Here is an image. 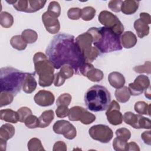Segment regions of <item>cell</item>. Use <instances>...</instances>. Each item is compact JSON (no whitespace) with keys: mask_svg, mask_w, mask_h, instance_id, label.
I'll return each mask as SVG.
<instances>
[{"mask_svg":"<svg viewBox=\"0 0 151 151\" xmlns=\"http://www.w3.org/2000/svg\"><path fill=\"white\" fill-rule=\"evenodd\" d=\"M48 60L55 69L63 65H70L77 74L85 60L77 47L74 37L60 33L55 35L45 51Z\"/></svg>","mask_w":151,"mask_h":151,"instance_id":"obj_1","label":"cell"},{"mask_svg":"<svg viewBox=\"0 0 151 151\" xmlns=\"http://www.w3.org/2000/svg\"><path fill=\"white\" fill-rule=\"evenodd\" d=\"M84 101L87 109L92 111L107 110L111 101V95L104 86L96 84L87 90L84 95Z\"/></svg>","mask_w":151,"mask_h":151,"instance_id":"obj_2","label":"cell"},{"mask_svg":"<svg viewBox=\"0 0 151 151\" xmlns=\"http://www.w3.org/2000/svg\"><path fill=\"white\" fill-rule=\"evenodd\" d=\"M27 73L11 67H2L0 70L1 91H8L15 96L20 92Z\"/></svg>","mask_w":151,"mask_h":151,"instance_id":"obj_3","label":"cell"},{"mask_svg":"<svg viewBox=\"0 0 151 151\" xmlns=\"http://www.w3.org/2000/svg\"><path fill=\"white\" fill-rule=\"evenodd\" d=\"M34 69L38 76V84L42 87L50 86L54 80V67L47 56L42 52L35 53L33 57Z\"/></svg>","mask_w":151,"mask_h":151,"instance_id":"obj_4","label":"cell"},{"mask_svg":"<svg viewBox=\"0 0 151 151\" xmlns=\"http://www.w3.org/2000/svg\"><path fill=\"white\" fill-rule=\"evenodd\" d=\"M100 35L98 40L93 44L102 53H107L122 49L120 35L111 29L102 27L99 28Z\"/></svg>","mask_w":151,"mask_h":151,"instance_id":"obj_5","label":"cell"},{"mask_svg":"<svg viewBox=\"0 0 151 151\" xmlns=\"http://www.w3.org/2000/svg\"><path fill=\"white\" fill-rule=\"evenodd\" d=\"M75 43L86 62L91 63L100 54L98 49L92 47L93 37L87 32L78 35L76 38Z\"/></svg>","mask_w":151,"mask_h":151,"instance_id":"obj_6","label":"cell"},{"mask_svg":"<svg viewBox=\"0 0 151 151\" xmlns=\"http://www.w3.org/2000/svg\"><path fill=\"white\" fill-rule=\"evenodd\" d=\"M98 19L104 27L111 29L120 36L124 31V26L118 17L108 11H101L99 15Z\"/></svg>","mask_w":151,"mask_h":151,"instance_id":"obj_7","label":"cell"},{"mask_svg":"<svg viewBox=\"0 0 151 151\" xmlns=\"http://www.w3.org/2000/svg\"><path fill=\"white\" fill-rule=\"evenodd\" d=\"M90 136L94 140L103 143L109 142L113 137V130L104 124H96L88 130Z\"/></svg>","mask_w":151,"mask_h":151,"instance_id":"obj_8","label":"cell"},{"mask_svg":"<svg viewBox=\"0 0 151 151\" xmlns=\"http://www.w3.org/2000/svg\"><path fill=\"white\" fill-rule=\"evenodd\" d=\"M52 130L55 133L63 134L65 139L72 140L77 136L76 127L68 121L60 120L55 122L52 126Z\"/></svg>","mask_w":151,"mask_h":151,"instance_id":"obj_9","label":"cell"},{"mask_svg":"<svg viewBox=\"0 0 151 151\" xmlns=\"http://www.w3.org/2000/svg\"><path fill=\"white\" fill-rule=\"evenodd\" d=\"M150 86V80L147 76H138L133 83L129 84L128 89L130 95L139 96Z\"/></svg>","mask_w":151,"mask_h":151,"instance_id":"obj_10","label":"cell"},{"mask_svg":"<svg viewBox=\"0 0 151 151\" xmlns=\"http://www.w3.org/2000/svg\"><path fill=\"white\" fill-rule=\"evenodd\" d=\"M120 105L116 100H113L109 104L106 112V115L107 121L111 125L117 126L122 124L123 115L120 111Z\"/></svg>","mask_w":151,"mask_h":151,"instance_id":"obj_11","label":"cell"},{"mask_svg":"<svg viewBox=\"0 0 151 151\" xmlns=\"http://www.w3.org/2000/svg\"><path fill=\"white\" fill-rule=\"evenodd\" d=\"M35 103L41 107H47L52 105L55 100L53 93L50 91L41 90L34 97Z\"/></svg>","mask_w":151,"mask_h":151,"instance_id":"obj_12","label":"cell"},{"mask_svg":"<svg viewBox=\"0 0 151 151\" xmlns=\"http://www.w3.org/2000/svg\"><path fill=\"white\" fill-rule=\"evenodd\" d=\"M42 21L46 30L51 34H57L60 29V24L57 19L51 15L47 11L42 15Z\"/></svg>","mask_w":151,"mask_h":151,"instance_id":"obj_13","label":"cell"},{"mask_svg":"<svg viewBox=\"0 0 151 151\" xmlns=\"http://www.w3.org/2000/svg\"><path fill=\"white\" fill-rule=\"evenodd\" d=\"M120 42L122 47L129 49L136 45L137 39L136 35L132 31H127L123 33L120 37Z\"/></svg>","mask_w":151,"mask_h":151,"instance_id":"obj_14","label":"cell"},{"mask_svg":"<svg viewBox=\"0 0 151 151\" xmlns=\"http://www.w3.org/2000/svg\"><path fill=\"white\" fill-rule=\"evenodd\" d=\"M108 81L111 87L116 89L123 87L126 82L123 75L117 71H113L109 74Z\"/></svg>","mask_w":151,"mask_h":151,"instance_id":"obj_15","label":"cell"},{"mask_svg":"<svg viewBox=\"0 0 151 151\" xmlns=\"http://www.w3.org/2000/svg\"><path fill=\"white\" fill-rule=\"evenodd\" d=\"M37 83L34 77V73H28L26 76L22 85V90L27 94H31L37 88Z\"/></svg>","mask_w":151,"mask_h":151,"instance_id":"obj_16","label":"cell"},{"mask_svg":"<svg viewBox=\"0 0 151 151\" xmlns=\"http://www.w3.org/2000/svg\"><path fill=\"white\" fill-rule=\"evenodd\" d=\"M139 6V1L134 0H125L122 2L121 11L126 15H132L135 13Z\"/></svg>","mask_w":151,"mask_h":151,"instance_id":"obj_17","label":"cell"},{"mask_svg":"<svg viewBox=\"0 0 151 151\" xmlns=\"http://www.w3.org/2000/svg\"><path fill=\"white\" fill-rule=\"evenodd\" d=\"M0 119L6 122L12 123H17L19 121L17 112L10 109H1L0 110Z\"/></svg>","mask_w":151,"mask_h":151,"instance_id":"obj_18","label":"cell"},{"mask_svg":"<svg viewBox=\"0 0 151 151\" xmlns=\"http://www.w3.org/2000/svg\"><path fill=\"white\" fill-rule=\"evenodd\" d=\"M133 26L137 36L140 38L148 35L149 34L150 27L149 25L143 22L140 18L134 21Z\"/></svg>","mask_w":151,"mask_h":151,"instance_id":"obj_19","label":"cell"},{"mask_svg":"<svg viewBox=\"0 0 151 151\" xmlns=\"http://www.w3.org/2000/svg\"><path fill=\"white\" fill-rule=\"evenodd\" d=\"M54 118V113L52 110H48L43 111L38 117L40 122L39 127L45 128L48 127Z\"/></svg>","mask_w":151,"mask_h":151,"instance_id":"obj_20","label":"cell"},{"mask_svg":"<svg viewBox=\"0 0 151 151\" xmlns=\"http://www.w3.org/2000/svg\"><path fill=\"white\" fill-rule=\"evenodd\" d=\"M140 114H136L131 111H126L124 113L123 120L127 124L130 125L134 129H139V119Z\"/></svg>","mask_w":151,"mask_h":151,"instance_id":"obj_21","label":"cell"},{"mask_svg":"<svg viewBox=\"0 0 151 151\" xmlns=\"http://www.w3.org/2000/svg\"><path fill=\"white\" fill-rule=\"evenodd\" d=\"M15 127L9 123H5L0 128V139L8 140L11 139L15 134Z\"/></svg>","mask_w":151,"mask_h":151,"instance_id":"obj_22","label":"cell"},{"mask_svg":"<svg viewBox=\"0 0 151 151\" xmlns=\"http://www.w3.org/2000/svg\"><path fill=\"white\" fill-rule=\"evenodd\" d=\"M114 96L116 100L122 103L127 102L130 98V94L129 91L128 87L123 86L122 88L116 89L114 92Z\"/></svg>","mask_w":151,"mask_h":151,"instance_id":"obj_23","label":"cell"},{"mask_svg":"<svg viewBox=\"0 0 151 151\" xmlns=\"http://www.w3.org/2000/svg\"><path fill=\"white\" fill-rule=\"evenodd\" d=\"M86 77L93 82H99L103 80L104 77L103 72L98 68L94 67L91 68L86 74Z\"/></svg>","mask_w":151,"mask_h":151,"instance_id":"obj_24","label":"cell"},{"mask_svg":"<svg viewBox=\"0 0 151 151\" xmlns=\"http://www.w3.org/2000/svg\"><path fill=\"white\" fill-rule=\"evenodd\" d=\"M10 44L12 48L18 51L25 50L27 46V44L24 41L21 35H19L13 36L10 40Z\"/></svg>","mask_w":151,"mask_h":151,"instance_id":"obj_25","label":"cell"},{"mask_svg":"<svg viewBox=\"0 0 151 151\" xmlns=\"http://www.w3.org/2000/svg\"><path fill=\"white\" fill-rule=\"evenodd\" d=\"M21 37L27 44L34 43L38 39L37 32L31 29H24L22 32Z\"/></svg>","mask_w":151,"mask_h":151,"instance_id":"obj_26","label":"cell"},{"mask_svg":"<svg viewBox=\"0 0 151 151\" xmlns=\"http://www.w3.org/2000/svg\"><path fill=\"white\" fill-rule=\"evenodd\" d=\"M134 109L139 114H147L149 116H150V104H148L143 101H137L134 104Z\"/></svg>","mask_w":151,"mask_h":151,"instance_id":"obj_27","label":"cell"},{"mask_svg":"<svg viewBox=\"0 0 151 151\" xmlns=\"http://www.w3.org/2000/svg\"><path fill=\"white\" fill-rule=\"evenodd\" d=\"M85 109L78 106H73L69 110L68 113V119L70 121H80L81 116Z\"/></svg>","mask_w":151,"mask_h":151,"instance_id":"obj_28","label":"cell"},{"mask_svg":"<svg viewBox=\"0 0 151 151\" xmlns=\"http://www.w3.org/2000/svg\"><path fill=\"white\" fill-rule=\"evenodd\" d=\"M14 24V18L12 15L6 11L1 12L0 14V24L5 28H8L12 27Z\"/></svg>","mask_w":151,"mask_h":151,"instance_id":"obj_29","label":"cell"},{"mask_svg":"<svg viewBox=\"0 0 151 151\" xmlns=\"http://www.w3.org/2000/svg\"><path fill=\"white\" fill-rule=\"evenodd\" d=\"M47 1L42 0H28V6L26 12H35L45 6Z\"/></svg>","mask_w":151,"mask_h":151,"instance_id":"obj_30","label":"cell"},{"mask_svg":"<svg viewBox=\"0 0 151 151\" xmlns=\"http://www.w3.org/2000/svg\"><path fill=\"white\" fill-rule=\"evenodd\" d=\"M27 147L29 151L45 150L41 140L36 137L31 138L27 143Z\"/></svg>","mask_w":151,"mask_h":151,"instance_id":"obj_31","label":"cell"},{"mask_svg":"<svg viewBox=\"0 0 151 151\" xmlns=\"http://www.w3.org/2000/svg\"><path fill=\"white\" fill-rule=\"evenodd\" d=\"M96 9L92 6H86L81 9V18L83 20L88 21L93 19L96 15Z\"/></svg>","mask_w":151,"mask_h":151,"instance_id":"obj_32","label":"cell"},{"mask_svg":"<svg viewBox=\"0 0 151 151\" xmlns=\"http://www.w3.org/2000/svg\"><path fill=\"white\" fill-rule=\"evenodd\" d=\"M47 12L51 15L58 18L61 14V6L57 1H51L50 2Z\"/></svg>","mask_w":151,"mask_h":151,"instance_id":"obj_33","label":"cell"},{"mask_svg":"<svg viewBox=\"0 0 151 151\" xmlns=\"http://www.w3.org/2000/svg\"><path fill=\"white\" fill-rule=\"evenodd\" d=\"M15 96L8 91H1L0 94V107L11 104L14 100Z\"/></svg>","mask_w":151,"mask_h":151,"instance_id":"obj_34","label":"cell"},{"mask_svg":"<svg viewBox=\"0 0 151 151\" xmlns=\"http://www.w3.org/2000/svg\"><path fill=\"white\" fill-rule=\"evenodd\" d=\"M96 120V116L93 113L89 112L86 109L83 112L80 121L83 124H90Z\"/></svg>","mask_w":151,"mask_h":151,"instance_id":"obj_35","label":"cell"},{"mask_svg":"<svg viewBox=\"0 0 151 151\" xmlns=\"http://www.w3.org/2000/svg\"><path fill=\"white\" fill-rule=\"evenodd\" d=\"M24 123H25V125L29 129H35L39 127L40 126L38 118L36 116L32 114L28 116Z\"/></svg>","mask_w":151,"mask_h":151,"instance_id":"obj_36","label":"cell"},{"mask_svg":"<svg viewBox=\"0 0 151 151\" xmlns=\"http://www.w3.org/2000/svg\"><path fill=\"white\" fill-rule=\"evenodd\" d=\"M113 147L116 151H127L128 143L116 137L113 140Z\"/></svg>","mask_w":151,"mask_h":151,"instance_id":"obj_37","label":"cell"},{"mask_svg":"<svg viewBox=\"0 0 151 151\" xmlns=\"http://www.w3.org/2000/svg\"><path fill=\"white\" fill-rule=\"evenodd\" d=\"M116 135L120 140L127 142L131 137V132L128 129L122 127L116 130Z\"/></svg>","mask_w":151,"mask_h":151,"instance_id":"obj_38","label":"cell"},{"mask_svg":"<svg viewBox=\"0 0 151 151\" xmlns=\"http://www.w3.org/2000/svg\"><path fill=\"white\" fill-rule=\"evenodd\" d=\"M58 73L65 80L73 77L74 75V70L70 65H64L60 68V71Z\"/></svg>","mask_w":151,"mask_h":151,"instance_id":"obj_39","label":"cell"},{"mask_svg":"<svg viewBox=\"0 0 151 151\" xmlns=\"http://www.w3.org/2000/svg\"><path fill=\"white\" fill-rule=\"evenodd\" d=\"M72 97L69 93H63L61 94L57 99L56 105L57 106L64 105L68 106L71 101Z\"/></svg>","mask_w":151,"mask_h":151,"instance_id":"obj_40","label":"cell"},{"mask_svg":"<svg viewBox=\"0 0 151 151\" xmlns=\"http://www.w3.org/2000/svg\"><path fill=\"white\" fill-rule=\"evenodd\" d=\"M17 112L18 115L19 122L21 123H24L26 118L29 115L32 114L31 110L28 107H22L19 108Z\"/></svg>","mask_w":151,"mask_h":151,"instance_id":"obj_41","label":"cell"},{"mask_svg":"<svg viewBox=\"0 0 151 151\" xmlns=\"http://www.w3.org/2000/svg\"><path fill=\"white\" fill-rule=\"evenodd\" d=\"M150 61H147L145 63V64L142 65H137L135 66L133 68V70L139 74L142 73H147L148 74H150L151 73V70H150Z\"/></svg>","mask_w":151,"mask_h":151,"instance_id":"obj_42","label":"cell"},{"mask_svg":"<svg viewBox=\"0 0 151 151\" xmlns=\"http://www.w3.org/2000/svg\"><path fill=\"white\" fill-rule=\"evenodd\" d=\"M68 17L72 20H78L81 16V9L77 7L70 8L67 11Z\"/></svg>","mask_w":151,"mask_h":151,"instance_id":"obj_43","label":"cell"},{"mask_svg":"<svg viewBox=\"0 0 151 151\" xmlns=\"http://www.w3.org/2000/svg\"><path fill=\"white\" fill-rule=\"evenodd\" d=\"M28 6V0H19L13 5V7L18 11L26 12Z\"/></svg>","mask_w":151,"mask_h":151,"instance_id":"obj_44","label":"cell"},{"mask_svg":"<svg viewBox=\"0 0 151 151\" xmlns=\"http://www.w3.org/2000/svg\"><path fill=\"white\" fill-rule=\"evenodd\" d=\"M69 109L68 106L61 105L57 106V108L55 110L56 116L58 118H64L68 115Z\"/></svg>","mask_w":151,"mask_h":151,"instance_id":"obj_45","label":"cell"},{"mask_svg":"<svg viewBox=\"0 0 151 151\" xmlns=\"http://www.w3.org/2000/svg\"><path fill=\"white\" fill-rule=\"evenodd\" d=\"M139 129H145L150 130L151 128L150 120L140 114L139 119Z\"/></svg>","mask_w":151,"mask_h":151,"instance_id":"obj_46","label":"cell"},{"mask_svg":"<svg viewBox=\"0 0 151 151\" xmlns=\"http://www.w3.org/2000/svg\"><path fill=\"white\" fill-rule=\"evenodd\" d=\"M121 0H111L108 4V7L110 9L114 12L121 11V6L122 4Z\"/></svg>","mask_w":151,"mask_h":151,"instance_id":"obj_47","label":"cell"},{"mask_svg":"<svg viewBox=\"0 0 151 151\" xmlns=\"http://www.w3.org/2000/svg\"><path fill=\"white\" fill-rule=\"evenodd\" d=\"M52 150L53 151H66L67 145L63 141H57L54 144Z\"/></svg>","mask_w":151,"mask_h":151,"instance_id":"obj_48","label":"cell"},{"mask_svg":"<svg viewBox=\"0 0 151 151\" xmlns=\"http://www.w3.org/2000/svg\"><path fill=\"white\" fill-rule=\"evenodd\" d=\"M151 131H145L141 134V139L143 140L144 143L147 145H151Z\"/></svg>","mask_w":151,"mask_h":151,"instance_id":"obj_49","label":"cell"},{"mask_svg":"<svg viewBox=\"0 0 151 151\" xmlns=\"http://www.w3.org/2000/svg\"><path fill=\"white\" fill-rule=\"evenodd\" d=\"M65 80L63 78L58 72L54 74V80L53 83L55 87H60L64 84Z\"/></svg>","mask_w":151,"mask_h":151,"instance_id":"obj_50","label":"cell"},{"mask_svg":"<svg viewBox=\"0 0 151 151\" xmlns=\"http://www.w3.org/2000/svg\"><path fill=\"white\" fill-rule=\"evenodd\" d=\"M140 19L145 24L149 25L151 24V18L149 14L146 12H141L140 14Z\"/></svg>","mask_w":151,"mask_h":151,"instance_id":"obj_51","label":"cell"},{"mask_svg":"<svg viewBox=\"0 0 151 151\" xmlns=\"http://www.w3.org/2000/svg\"><path fill=\"white\" fill-rule=\"evenodd\" d=\"M128 150H136V151H139L140 150V148L138 146V145L134 142H131L128 143V149H127V151Z\"/></svg>","mask_w":151,"mask_h":151,"instance_id":"obj_52","label":"cell"},{"mask_svg":"<svg viewBox=\"0 0 151 151\" xmlns=\"http://www.w3.org/2000/svg\"><path fill=\"white\" fill-rule=\"evenodd\" d=\"M6 149V140L0 139V149L1 151H5Z\"/></svg>","mask_w":151,"mask_h":151,"instance_id":"obj_53","label":"cell"},{"mask_svg":"<svg viewBox=\"0 0 151 151\" xmlns=\"http://www.w3.org/2000/svg\"><path fill=\"white\" fill-rule=\"evenodd\" d=\"M150 86L146 89L145 90V97H147L148 99H150Z\"/></svg>","mask_w":151,"mask_h":151,"instance_id":"obj_54","label":"cell"},{"mask_svg":"<svg viewBox=\"0 0 151 151\" xmlns=\"http://www.w3.org/2000/svg\"><path fill=\"white\" fill-rule=\"evenodd\" d=\"M16 0H9V1H8V0H6V2H7V3H8V4H12V5L16 2Z\"/></svg>","mask_w":151,"mask_h":151,"instance_id":"obj_55","label":"cell"}]
</instances>
